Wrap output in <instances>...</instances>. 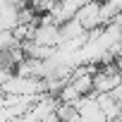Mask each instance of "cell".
I'll use <instances>...</instances> for the list:
<instances>
[{"label":"cell","mask_w":122,"mask_h":122,"mask_svg":"<svg viewBox=\"0 0 122 122\" xmlns=\"http://www.w3.org/2000/svg\"><path fill=\"white\" fill-rule=\"evenodd\" d=\"M17 26H19V5L5 3L3 7H0V29L15 31Z\"/></svg>","instance_id":"3957f363"},{"label":"cell","mask_w":122,"mask_h":122,"mask_svg":"<svg viewBox=\"0 0 122 122\" xmlns=\"http://www.w3.org/2000/svg\"><path fill=\"white\" fill-rule=\"evenodd\" d=\"M12 74H15V70H12V67H3V65H0V86H3Z\"/></svg>","instance_id":"277c9868"},{"label":"cell","mask_w":122,"mask_h":122,"mask_svg":"<svg viewBox=\"0 0 122 122\" xmlns=\"http://www.w3.org/2000/svg\"><path fill=\"white\" fill-rule=\"evenodd\" d=\"M120 81H122V72L115 67V62H110L108 67L101 65L93 72V93H112Z\"/></svg>","instance_id":"6da1fadb"},{"label":"cell","mask_w":122,"mask_h":122,"mask_svg":"<svg viewBox=\"0 0 122 122\" xmlns=\"http://www.w3.org/2000/svg\"><path fill=\"white\" fill-rule=\"evenodd\" d=\"M81 122H86V120H81Z\"/></svg>","instance_id":"5b68a950"},{"label":"cell","mask_w":122,"mask_h":122,"mask_svg":"<svg viewBox=\"0 0 122 122\" xmlns=\"http://www.w3.org/2000/svg\"><path fill=\"white\" fill-rule=\"evenodd\" d=\"M74 19L81 24L84 31L101 29V26H103V19H101V3H84V5L79 7V12L74 15Z\"/></svg>","instance_id":"7a4b0ae2"}]
</instances>
